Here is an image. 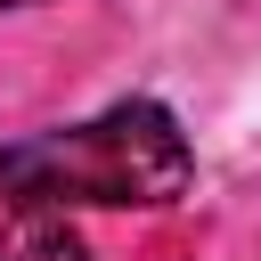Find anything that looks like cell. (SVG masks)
<instances>
[{"mask_svg": "<svg viewBox=\"0 0 261 261\" xmlns=\"http://www.w3.org/2000/svg\"><path fill=\"white\" fill-rule=\"evenodd\" d=\"M196 179V147L155 98H122L90 122L33 130L0 147V196L16 212H73V204H179Z\"/></svg>", "mask_w": 261, "mask_h": 261, "instance_id": "cell-1", "label": "cell"}, {"mask_svg": "<svg viewBox=\"0 0 261 261\" xmlns=\"http://www.w3.org/2000/svg\"><path fill=\"white\" fill-rule=\"evenodd\" d=\"M0 261H90V245L65 228V212H16L0 228Z\"/></svg>", "mask_w": 261, "mask_h": 261, "instance_id": "cell-2", "label": "cell"}, {"mask_svg": "<svg viewBox=\"0 0 261 261\" xmlns=\"http://www.w3.org/2000/svg\"><path fill=\"white\" fill-rule=\"evenodd\" d=\"M0 8H41V0H0Z\"/></svg>", "mask_w": 261, "mask_h": 261, "instance_id": "cell-3", "label": "cell"}]
</instances>
